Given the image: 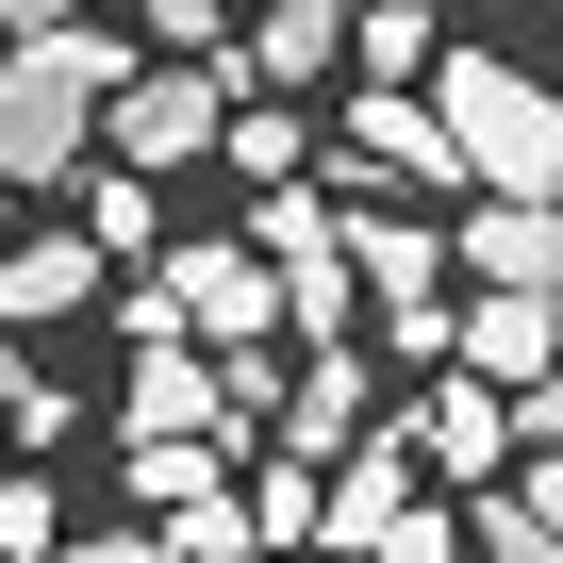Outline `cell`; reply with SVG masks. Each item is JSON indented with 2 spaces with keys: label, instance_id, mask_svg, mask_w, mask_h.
Instances as JSON below:
<instances>
[{
  "label": "cell",
  "instance_id": "obj_15",
  "mask_svg": "<svg viewBox=\"0 0 563 563\" xmlns=\"http://www.w3.org/2000/svg\"><path fill=\"white\" fill-rule=\"evenodd\" d=\"M216 150H232V183H316V133H299V100H232V117H216Z\"/></svg>",
  "mask_w": 563,
  "mask_h": 563
},
{
  "label": "cell",
  "instance_id": "obj_29",
  "mask_svg": "<svg viewBox=\"0 0 563 563\" xmlns=\"http://www.w3.org/2000/svg\"><path fill=\"white\" fill-rule=\"evenodd\" d=\"M547 18H563V0H547Z\"/></svg>",
  "mask_w": 563,
  "mask_h": 563
},
{
  "label": "cell",
  "instance_id": "obj_27",
  "mask_svg": "<svg viewBox=\"0 0 563 563\" xmlns=\"http://www.w3.org/2000/svg\"><path fill=\"white\" fill-rule=\"evenodd\" d=\"M18 398H34V349H18V332H0V415H18Z\"/></svg>",
  "mask_w": 563,
  "mask_h": 563
},
{
  "label": "cell",
  "instance_id": "obj_17",
  "mask_svg": "<svg viewBox=\"0 0 563 563\" xmlns=\"http://www.w3.org/2000/svg\"><path fill=\"white\" fill-rule=\"evenodd\" d=\"M431 51H448L431 0H365V18H349V67H365V84H431Z\"/></svg>",
  "mask_w": 563,
  "mask_h": 563
},
{
  "label": "cell",
  "instance_id": "obj_22",
  "mask_svg": "<svg viewBox=\"0 0 563 563\" xmlns=\"http://www.w3.org/2000/svg\"><path fill=\"white\" fill-rule=\"evenodd\" d=\"M497 497H514V514H530V547L563 563V448H514V481H497Z\"/></svg>",
  "mask_w": 563,
  "mask_h": 563
},
{
  "label": "cell",
  "instance_id": "obj_2",
  "mask_svg": "<svg viewBox=\"0 0 563 563\" xmlns=\"http://www.w3.org/2000/svg\"><path fill=\"white\" fill-rule=\"evenodd\" d=\"M117 332L133 349H265L282 332V282H265L249 232H199V249H150V282L117 299Z\"/></svg>",
  "mask_w": 563,
  "mask_h": 563
},
{
  "label": "cell",
  "instance_id": "obj_9",
  "mask_svg": "<svg viewBox=\"0 0 563 563\" xmlns=\"http://www.w3.org/2000/svg\"><path fill=\"white\" fill-rule=\"evenodd\" d=\"M415 497H431V481H415V448H398V431H382V448H349V464H332V481H316V547H332V563H349V547H382V530H398V514H415Z\"/></svg>",
  "mask_w": 563,
  "mask_h": 563
},
{
  "label": "cell",
  "instance_id": "obj_5",
  "mask_svg": "<svg viewBox=\"0 0 563 563\" xmlns=\"http://www.w3.org/2000/svg\"><path fill=\"white\" fill-rule=\"evenodd\" d=\"M398 448H415V481H464V497H481V481H514V398L448 365V382L398 415Z\"/></svg>",
  "mask_w": 563,
  "mask_h": 563
},
{
  "label": "cell",
  "instance_id": "obj_25",
  "mask_svg": "<svg viewBox=\"0 0 563 563\" xmlns=\"http://www.w3.org/2000/svg\"><path fill=\"white\" fill-rule=\"evenodd\" d=\"M51 563H166V547H150V530H67Z\"/></svg>",
  "mask_w": 563,
  "mask_h": 563
},
{
  "label": "cell",
  "instance_id": "obj_24",
  "mask_svg": "<svg viewBox=\"0 0 563 563\" xmlns=\"http://www.w3.org/2000/svg\"><path fill=\"white\" fill-rule=\"evenodd\" d=\"M514 448H563V365H547V382H514Z\"/></svg>",
  "mask_w": 563,
  "mask_h": 563
},
{
  "label": "cell",
  "instance_id": "obj_12",
  "mask_svg": "<svg viewBox=\"0 0 563 563\" xmlns=\"http://www.w3.org/2000/svg\"><path fill=\"white\" fill-rule=\"evenodd\" d=\"M265 448H299V464H332V448H365V365H349V349H316L299 382H282V415H265Z\"/></svg>",
  "mask_w": 563,
  "mask_h": 563
},
{
  "label": "cell",
  "instance_id": "obj_18",
  "mask_svg": "<svg viewBox=\"0 0 563 563\" xmlns=\"http://www.w3.org/2000/svg\"><path fill=\"white\" fill-rule=\"evenodd\" d=\"M67 547V497H51V464H0V563H51Z\"/></svg>",
  "mask_w": 563,
  "mask_h": 563
},
{
  "label": "cell",
  "instance_id": "obj_3",
  "mask_svg": "<svg viewBox=\"0 0 563 563\" xmlns=\"http://www.w3.org/2000/svg\"><path fill=\"white\" fill-rule=\"evenodd\" d=\"M332 249H349V299H382V349H415V365H448V232L431 216H382V199H349L332 216Z\"/></svg>",
  "mask_w": 563,
  "mask_h": 563
},
{
  "label": "cell",
  "instance_id": "obj_19",
  "mask_svg": "<svg viewBox=\"0 0 563 563\" xmlns=\"http://www.w3.org/2000/svg\"><path fill=\"white\" fill-rule=\"evenodd\" d=\"M133 34H150L166 67H216V51H232V0H133Z\"/></svg>",
  "mask_w": 563,
  "mask_h": 563
},
{
  "label": "cell",
  "instance_id": "obj_13",
  "mask_svg": "<svg viewBox=\"0 0 563 563\" xmlns=\"http://www.w3.org/2000/svg\"><path fill=\"white\" fill-rule=\"evenodd\" d=\"M100 299V249L84 232H34V249H0V332H34V316H84Z\"/></svg>",
  "mask_w": 563,
  "mask_h": 563
},
{
  "label": "cell",
  "instance_id": "obj_4",
  "mask_svg": "<svg viewBox=\"0 0 563 563\" xmlns=\"http://www.w3.org/2000/svg\"><path fill=\"white\" fill-rule=\"evenodd\" d=\"M448 282L464 299H563V216L547 199H464L448 216Z\"/></svg>",
  "mask_w": 563,
  "mask_h": 563
},
{
  "label": "cell",
  "instance_id": "obj_16",
  "mask_svg": "<svg viewBox=\"0 0 563 563\" xmlns=\"http://www.w3.org/2000/svg\"><path fill=\"white\" fill-rule=\"evenodd\" d=\"M232 497H249V547H316V464H299V448H249Z\"/></svg>",
  "mask_w": 563,
  "mask_h": 563
},
{
  "label": "cell",
  "instance_id": "obj_11",
  "mask_svg": "<svg viewBox=\"0 0 563 563\" xmlns=\"http://www.w3.org/2000/svg\"><path fill=\"white\" fill-rule=\"evenodd\" d=\"M183 431H232V415H216V365H199V349H133V382H117V448H183Z\"/></svg>",
  "mask_w": 563,
  "mask_h": 563
},
{
  "label": "cell",
  "instance_id": "obj_14",
  "mask_svg": "<svg viewBox=\"0 0 563 563\" xmlns=\"http://www.w3.org/2000/svg\"><path fill=\"white\" fill-rule=\"evenodd\" d=\"M67 232H84L100 265H150V249H166V199H150L133 166H84V216H67Z\"/></svg>",
  "mask_w": 563,
  "mask_h": 563
},
{
  "label": "cell",
  "instance_id": "obj_26",
  "mask_svg": "<svg viewBox=\"0 0 563 563\" xmlns=\"http://www.w3.org/2000/svg\"><path fill=\"white\" fill-rule=\"evenodd\" d=\"M67 18H100V0H0V51H18V34H67Z\"/></svg>",
  "mask_w": 563,
  "mask_h": 563
},
{
  "label": "cell",
  "instance_id": "obj_1",
  "mask_svg": "<svg viewBox=\"0 0 563 563\" xmlns=\"http://www.w3.org/2000/svg\"><path fill=\"white\" fill-rule=\"evenodd\" d=\"M431 117H448L481 199H547L563 216V84H530L514 51H431Z\"/></svg>",
  "mask_w": 563,
  "mask_h": 563
},
{
  "label": "cell",
  "instance_id": "obj_8",
  "mask_svg": "<svg viewBox=\"0 0 563 563\" xmlns=\"http://www.w3.org/2000/svg\"><path fill=\"white\" fill-rule=\"evenodd\" d=\"M448 365L497 382V398L547 382V365H563V299H448Z\"/></svg>",
  "mask_w": 563,
  "mask_h": 563
},
{
  "label": "cell",
  "instance_id": "obj_23",
  "mask_svg": "<svg viewBox=\"0 0 563 563\" xmlns=\"http://www.w3.org/2000/svg\"><path fill=\"white\" fill-rule=\"evenodd\" d=\"M349 563H464V514H431V497H415V514H398L382 547H349Z\"/></svg>",
  "mask_w": 563,
  "mask_h": 563
},
{
  "label": "cell",
  "instance_id": "obj_20",
  "mask_svg": "<svg viewBox=\"0 0 563 563\" xmlns=\"http://www.w3.org/2000/svg\"><path fill=\"white\" fill-rule=\"evenodd\" d=\"M150 547H166V563H249V497H183Z\"/></svg>",
  "mask_w": 563,
  "mask_h": 563
},
{
  "label": "cell",
  "instance_id": "obj_7",
  "mask_svg": "<svg viewBox=\"0 0 563 563\" xmlns=\"http://www.w3.org/2000/svg\"><path fill=\"white\" fill-rule=\"evenodd\" d=\"M216 117H232L216 67H133V84H117V166H199Z\"/></svg>",
  "mask_w": 563,
  "mask_h": 563
},
{
  "label": "cell",
  "instance_id": "obj_21",
  "mask_svg": "<svg viewBox=\"0 0 563 563\" xmlns=\"http://www.w3.org/2000/svg\"><path fill=\"white\" fill-rule=\"evenodd\" d=\"M133 497H150V514H183V497H216V431H183V448H133Z\"/></svg>",
  "mask_w": 563,
  "mask_h": 563
},
{
  "label": "cell",
  "instance_id": "obj_28",
  "mask_svg": "<svg viewBox=\"0 0 563 563\" xmlns=\"http://www.w3.org/2000/svg\"><path fill=\"white\" fill-rule=\"evenodd\" d=\"M232 18H265V0H232Z\"/></svg>",
  "mask_w": 563,
  "mask_h": 563
},
{
  "label": "cell",
  "instance_id": "obj_6",
  "mask_svg": "<svg viewBox=\"0 0 563 563\" xmlns=\"http://www.w3.org/2000/svg\"><path fill=\"white\" fill-rule=\"evenodd\" d=\"M332 67H349V18H332V0H265V18H232V51H216L232 100H299Z\"/></svg>",
  "mask_w": 563,
  "mask_h": 563
},
{
  "label": "cell",
  "instance_id": "obj_10",
  "mask_svg": "<svg viewBox=\"0 0 563 563\" xmlns=\"http://www.w3.org/2000/svg\"><path fill=\"white\" fill-rule=\"evenodd\" d=\"M349 166H365V183H382V166H398V183H464L448 117H431V100H398V84H349Z\"/></svg>",
  "mask_w": 563,
  "mask_h": 563
}]
</instances>
